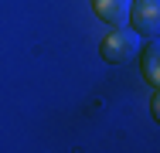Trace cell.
<instances>
[{"mask_svg":"<svg viewBox=\"0 0 160 153\" xmlns=\"http://www.w3.org/2000/svg\"><path fill=\"white\" fill-rule=\"evenodd\" d=\"M92 7H96L99 17L106 24H112V27H119V24L129 21V0H92Z\"/></svg>","mask_w":160,"mask_h":153,"instance_id":"3","label":"cell"},{"mask_svg":"<svg viewBox=\"0 0 160 153\" xmlns=\"http://www.w3.org/2000/svg\"><path fill=\"white\" fill-rule=\"evenodd\" d=\"M136 34L157 37L160 31V0H129V21Z\"/></svg>","mask_w":160,"mask_h":153,"instance_id":"2","label":"cell"},{"mask_svg":"<svg viewBox=\"0 0 160 153\" xmlns=\"http://www.w3.org/2000/svg\"><path fill=\"white\" fill-rule=\"evenodd\" d=\"M140 55V34L126 24H119V27H112L106 37H102V58L106 61H116V65H123V61L136 58Z\"/></svg>","mask_w":160,"mask_h":153,"instance_id":"1","label":"cell"},{"mask_svg":"<svg viewBox=\"0 0 160 153\" xmlns=\"http://www.w3.org/2000/svg\"><path fill=\"white\" fill-rule=\"evenodd\" d=\"M143 75H147L150 85L160 82V44L157 41H150V44L143 48Z\"/></svg>","mask_w":160,"mask_h":153,"instance_id":"4","label":"cell"}]
</instances>
